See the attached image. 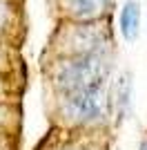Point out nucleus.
<instances>
[{"mask_svg":"<svg viewBox=\"0 0 147 150\" xmlns=\"http://www.w3.org/2000/svg\"><path fill=\"white\" fill-rule=\"evenodd\" d=\"M111 105H116L120 117H125V112H127L129 105H132V74L125 72V74L118 79L116 90L111 94Z\"/></svg>","mask_w":147,"mask_h":150,"instance_id":"obj_6","label":"nucleus"},{"mask_svg":"<svg viewBox=\"0 0 147 150\" xmlns=\"http://www.w3.org/2000/svg\"><path fill=\"white\" fill-rule=\"evenodd\" d=\"M141 150H147V139H145V141L141 144Z\"/></svg>","mask_w":147,"mask_h":150,"instance_id":"obj_9","label":"nucleus"},{"mask_svg":"<svg viewBox=\"0 0 147 150\" xmlns=\"http://www.w3.org/2000/svg\"><path fill=\"white\" fill-rule=\"evenodd\" d=\"M62 114L76 125H100L111 114V92L103 88L62 96Z\"/></svg>","mask_w":147,"mask_h":150,"instance_id":"obj_2","label":"nucleus"},{"mask_svg":"<svg viewBox=\"0 0 147 150\" xmlns=\"http://www.w3.org/2000/svg\"><path fill=\"white\" fill-rule=\"evenodd\" d=\"M60 150H80V148H76V146H67V148H60Z\"/></svg>","mask_w":147,"mask_h":150,"instance_id":"obj_8","label":"nucleus"},{"mask_svg":"<svg viewBox=\"0 0 147 150\" xmlns=\"http://www.w3.org/2000/svg\"><path fill=\"white\" fill-rule=\"evenodd\" d=\"M67 56H87V54H105L109 45V34L98 23H78L65 29L60 36Z\"/></svg>","mask_w":147,"mask_h":150,"instance_id":"obj_3","label":"nucleus"},{"mask_svg":"<svg viewBox=\"0 0 147 150\" xmlns=\"http://www.w3.org/2000/svg\"><path fill=\"white\" fill-rule=\"evenodd\" d=\"M9 18H11V9L7 7L5 0H0V31L9 25Z\"/></svg>","mask_w":147,"mask_h":150,"instance_id":"obj_7","label":"nucleus"},{"mask_svg":"<svg viewBox=\"0 0 147 150\" xmlns=\"http://www.w3.org/2000/svg\"><path fill=\"white\" fill-rule=\"evenodd\" d=\"M120 31H123V36H125V40H129V43H134L136 38H138V34H141V5L136 0H129L123 7Z\"/></svg>","mask_w":147,"mask_h":150,"instance_id":"obj_4","label":"nucleus"},{"mask_svg":"<svg viewBox=\"0 0 147 150\" xmlns=\"http://www.w3.org/2000/svg\"><path fill=\"white\" fill-rule=\"evenodd\" d=\"M111 63L107 54H87V56H67L56 65L54 83L60 94H74L85 90L107 85Z\"/></svg>","mask_w":147,"mask_h":150,"instance_id":"obj_1","label":"nucleus"},{"mask_svg":"<svg viewBox=\"0 0 147 150\" xmlns=\"http://www.w3.org/2000/svg\"><path fill=\"white\" fill-rule=\"evenodd\" d=\"M111 0H69V9L80 20H96L103 16Z\"/></svg>","mask_w":147,"mask_h":150,"instance_id":"obj_5","label":"nucleus"}]
</instances>
